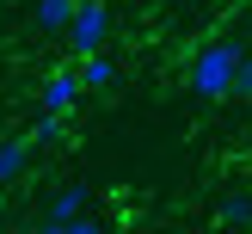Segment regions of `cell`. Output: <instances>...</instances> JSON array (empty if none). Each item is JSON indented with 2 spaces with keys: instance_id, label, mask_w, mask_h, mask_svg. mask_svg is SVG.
Wrapping results in <instances>:
<instances>
[{
  "instance_id": "2",
  "label": "cell",
  "mask_w": 252,
  "mask_h": 234,
  "mask_svg": "<svg viewBox=\"0 0 252 234\" xmlns=\"http://www.w3.org/2000/svg\"><path fill=\"white\" fill-rule=\"evenodd\" d=\"M62 37H68L74 62H80V56H93V49H105V43H111V6H105V0H80Z\"/></svg>"
},
{
  "instance_id": "1",
  "label": "cell",
  "mask_w": 252,
  "mask_h": 234,
  "mask_svg": "<svg viewBox=\"0 0 252 234\" xmlns=\"http://www.w3.org/2000/svg\"><path fill=\"white\" fill-rule=\"evenodd\" d=\"M240 56H246V49L234 43V37L203 43V49L191 56V93L209 99V105H216V99H234V68H240Z\"/></svg>"
},
{
  "instance_id": "7",
  "label": "cell",
  "mask_w": 252,
  "mask_h": 234,
  "mask_svg": "<svg viewBox=\"0 0 252 234\" xmlns=\"http://www.w3.org/2000/svg\"><path fill=\"white\" fill-rule=\"evenodd\" d=\"M216 222L221 228H252V191H228L216 203Z\"/></svg>"
},
{
  "instance_id": "8",
  "label": "cell",
  "mask_w": 252,
  "mask_h": 234,
  "mask_svg": "<svg viewBox=\"0 0 252 234\" xmlns=\"http://www.w3.org/2000/svg\"><path fill=\"white\" fill-rule=\"evenodd\" d=\"M74 6H80V0H37V31H68V19H74Z\"/></svg>"
},
{
  "instance_id": "10",
  "label": "cell",
  "mask_w": 252,
  "mask_h": 234,
  "mask_svg": "<svg viewBox=\"0 0 252 234\" xmlns=\"http://www.w3.org/2000/svg\"><path fill=\"white\" fill-rule=\"evenodd\" d=\"M234 99H252V56H240V68H234Z\"/></svg>"
},
{
  "instance_id": "3",
  "label": "cell",
  "mask_w": 252,
  "mask_h": 234,
  "mask_svg": "<svg viewBox=\"0 0 252 234\" xmlns=\"http://www.w3.org/2000/svg\"><path fill=\"white\" fill-rule=\"evenodd\" d=\"M86 209H93V191H86V185H62V191L43 203L37 228H43V234H68V222H74V216H86Z\"/></svg>"
},
{
  "instance_id": "4",
  "label": "cell",
  "mask_w": 252,
  "mask_h": 234,
  "mask_svg": "<svg viewBox=\"0 0 252 234\" xmlns=\"http://www.w3.org/2000/svg\"><path fill=\"white\" fill-rule=\"evenodd\" d=\"M80 93H86L80 68H56V74L43 80V93H37V105H43V111H56V117H74V105H80Z\"/></svg>"
},
{
  "instance_id": "5",
  "label": "cell",
  "mask_w": 252,
  "mask_h": 234,
  "mask_svg": "<svg viewBox=\"0 0 252 234\" xmlns=\"http://www.w3.org/2000/svg\"><path fill=\"white\" fill-rule=\"evenodd\" d=\"M31 135H6L0 142V185H12V179H25V167H31Z\"/></svg>"
},
{
  "instance_id": "9",
  "label": "cell",
  "mask_w": 252,
  "mask_h": 234,
  "mask_svg": "<svg viewBox=\"0 0 252 234\" xmlns=\"http://www.w3.org/2000/svg\"><path fill=\"white\" fill-rule=\"evenodd\" d=\"M31 142H37V148H56V142H68V117L43 111V117H37V130H31Z\"/></svg>"
},
{
  "instance_id": "6",
  "label": "cell",
  "mask_w": 252,
  "mask_h": 234,
  "mask_svg": "<svg viewBox=\"0 0 252 234\" xmlns=\"http://www.w3.org/2000/svg\"><path fill=\"white\" fill-rule=\"evenodd\" d=\"M80 80H86V93H111L117 86V62L105 49H93V56H80Z\"/></svg>"
}]
</instances>
